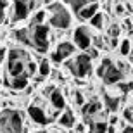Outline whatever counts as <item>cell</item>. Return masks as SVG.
Wrapping results in <instances>:
<instances>
[{
    "mask_svg": "<svg viewBox=\"0 0 133 133\" xmlns=\"http://www.w3.org/2000/svg\"><path fill=\"white\" fill-rule=\"evenodd\" d=\"M49 14V24L55 30H68L73 24V16L62 2H52L45 7Z\"/></svg>",
    "mask_w": 133,
    "mask_h": 133,
    "instance_id": "obj_2",
    "label": "cell"
},
{
    "mask_svg": "<svg viewBox=\"0 0 133 133\" xmlns=\"http://www.w3.org/2000/svg\"><path fill=\"white\" fill-rule=\"evenodd\" d=\"M119 54L123 55V57H126V55L131 54V40L130 38H123L121 42H119Z\"/></svg>",
    "mask_w": 133,
    "mask_h": 133,
    "instance_id": "obj_19",
    "label": "cell"
},
{
    "mask_svg": "<svg viewBox=\"0 0 133 133\" xmlns=\"http://www.w3.org/2000/svg\"><path fill=\"white\" fill-rule=\"evenodd\" d=\"M5 9H7V0H0V23L4 21V16H5Z\"/></svg>",
    "mask_w": 133,
    "mask_h": 133,
    "instance_id": "obj_24",
    "label": "cell"
},
{
    "mask_svg": "<svg viewBox=\"0 0 133 133\" xmlns=\"http://www.w3.org/2000/svg\"><path fill=\"white\" fill-rule=\"evenodd\" d=\"M0 133H26L23 114L16 109L0 111Z\"/></svg>",
    "mask_w": 133,
    "mask_h": 133,
    "instance_id": "obj_4",
    "label": "cell"
},
{
    "mask_svg": "<svg viewBox=\"0 0 133 133\" xmlns=\"http://www.w3.org/2000/svg\"><path fill=\"white\" fill-rule=\"evenodd\" d=\"M131 54H133V40H131Z\"/></svg>",
    "mask_w": 133,
    "mask_h": 133,
    "instance_id": "obj_29",
    "label": "cell"
},
{
    "mask_svg": "<svg viewBox=\"0 0 133 133\" xmlns=\"http://www.w3.org/2000/svg\"><path fill=\"white\" fill-rule=\"evenodd\" d=\"M47 17H49V14H47V10H45V9L33 10V14H31V19H30V24H28V26L45 24V21H47Z\"/></svg>",
    "mask_w": 133,
    "mask_h": 133,
    "instance_id": "obj_16",
    "label": "cell"
},
{
    "mask_svg": "<svg viewBox=\"0 0 133 133\" xmlns=\"http://www.w3.org/2000/svg\"><path fill=\"white\" fill-rule=\"evenodd\" d=\"M104 102H105V109L111 111V112H114V111L119 107L121 99H119V97H112L111 94H104Z\"/></svg>",
    "mask_w": 133,
    "mask_h": 133,
    "instance_id": "obj_18",
    "label": "cell"
},
{
    "mask_svg": "<svg viewBox=\"0 0 133 133\" xmlns=\"http://www.w3.org/2000/svg\"><path fill=\"white\" fill-rule=\"evenodd\" d=\"M36 71H38V64L31 59V55L24 49L12 47L10 50H7L4 78H14V76H23V74L28 78H33Z\"/></svg>",
    "mask_w": 133,
    "mask_h": 133,
    "instance_id": "obj_1",
    "label": "cell"
},
{
    "mask_svg": "<svg viewBox=\"0 0 133 133\" xmlns=\"http://www.w3.org/2000/svg\"><path fill=\"white\" fill-rule=\"evenodd\" d=\"M123 114H124V119H126L128 123H131V124H133V107H126Z\"/></svg>",
    "mask_w": 133,
    "mask_h": 133,
    "instance_id": "obj_22",
    "label": "cell"
},
{
    "mask_svg": "<svg viewBox=\"0 0 133 133\" xmlns=\"http://www.w3.org/2000/svg\"><path fill=\"white\" fill-rule=\"evenodd\" d=\"M36 73L40 74V78L45 79V78H49L50 73H52V62H50L49 59H42L40 61V64H38V71Z\"/></svg>",
    "mask_w": 133,
    "mask_h": 133,
    "instance_id": "obj_17",
    "label": "cell"
},
{
    "mask_svg": "<svg viewBox=\"0 0 133 133\" xmlns=\"http://www.w3.org/2000/svg\"><path fill=\"white\" fill-rule=\"evenodd\" d=\"M92 40H94V35L90 33V30L87 26H76L73 31V43L76 47V50H81V52H87V50L92 47Z\"/></svg>",
    "mask_w": 133,
    "mask_h": 133,
    "instance_id": "obj_8",
    "label": "cell"
},
{
    "mask_svg": "<svg viewBox=\"0 0 133 133\" xmlns=\"http://www.w3.org/2000/svg\"><path fill=\"white\" fill-rule=\"evenodd\" d=\"M28 31H30L31 49L38 54H45L50 45V26L47 24L28 26Z\"/></svg>",
    "mask_w": 133,
    "mask_h": 133,
    "instance_id": "obj_5",
    "label": "cell"
},
{
    "mask_svg": "<svg viewBox=\"0 0 133 133\" xmlns=\"http://www.w3.org/2000/svg\"><path fill=\"white\" fill-rule=\"evenodd\" d=\"M49 102L57 112H61V111L66 109V97L62 95V92L59 88H54V92L49 95Z\"/></svg>",
    "mask_w": 133,
    "mask_h": 133,
    "instance_id": "obj_13",
    "label": "cell"
},
{
    "mask_svg": "<svg viewBox=\"0 0 133 133\" xmlns=\"http://www.w3.org/2000/svg\"><path fill=\"white\" fill-rule=\"evenodd\" d=\"M14 38L17 40L21 45H24V47L31 49V40H30V31H28V28L16 30V31H14Z\"/></svg>",
    "mask_w": 133,
    "mask_h": 133,
    "instance_id": "obj_15",
    "label": "cell"
},
{
    "mask_svg": "<svg viewBox=\"0 0 133 133\" xmlns=\"http://www.w3.org/2000/svg\"><path fill=\"white\" fill-rule=\"evenodd\" d=\"M57 123H59V126H61V128L73 130V128H74V124H76V116H74L73 109H68V107H66L64 111H62V114L59 116Z\"/></svg>",
    "mask_w": 133,
    "mask_h": 133,
    "instance_id": "obj_12",
    "label": "cell"
},
{
    "mask_svg": "<svg viewBox=\"0 0 133 133\" xmlns=\"http://www.w3.org/2000/svg\"><path fill=\"white\" fill-rule=\"evenodd\" d=\"M68 133H74V131H73V130H68Z\"/></svg>",
    "mask_w": 133,
    "mask_h": 133,
    "instance_id": "obj_30",
    "label": "cell"
},
{
    "mask_svg": "<svg viewBox=\"0 0 133 133\" xmlns=\"http://www.w3.org/2000/svg\"><path fill=\"white\" fill-rule=\"evenodd\" d=\"M28 116L31 118V121L35 124H40V126H47V124H50L54 121V116H50L47 112V109H43L38 102L31 104L28 107Z\"/></svg>",
    "mask_w": 133,
    "mask_h": 133,
    "instance_id": "obj_10",
    "label": "cell"
},
{
    "mask_svg": "<svg viewBox=\"0 0 133 133\" xmlns=\"http://www.w3.org/2000/svg\"><path fill=\"white\" fill-rule=\"evenodd\" d=\"M5 55H7V50H5L4 45L0 43V66H2V62L5 61Z\"/></svg>",
    "mask_w": 133,
    "mask_h": 133,
    "instance_id": "obj_26",
    "label": "cell"
},
{
    "mask_svg": "<svg viewBox=\"0 0 133 133\" xmlns=\"http://www.w3.org/2000/svg\"><path fill=\"white\" fill-rule=\"evenodd\" d=\"M0 88H2V85H0Z\"/></svg>",
    "mask_w": 133,
    "mask_h": 133,
    "instance_id": "obj_32",
    "label": "cell"
},
{
    "mask_svg": "<svg viewBox=\"0 0 133 133\" xmlns=\"http://www.w3.org/2000/svg\"><path fill=\"white\" fill-rule=\"evenodd\" d=\"M97 76L102 78L105 85H116L124 78V71L114 64L109 57H104L100 64L97 66Z\"/></svg>",
    "mask_w": 133,
    "mask_h": 133,
    "instance_id": "obj_6",
    "label": "cell"
},
{
    "mask_svg": "<svg viewBox=\"0 0 133 133\" xmlns=\"http://www.w3.org/2000/svg\"><path fill=\"white\" fill-rule=\"evenodd\" d=\"M85 102H87V100H85L83 94H81V92H74V104H76V105H83Z\"/></svg>",
    "mask_w": 133,
    "mask_h": 133,
    "instance_id": "obj_21",
    "label": "cell"
},
{
    "mask_svg": "<svg viewBox=\"0 0 133 133\" xmlns=\"http://www.w3.org/2000/svg\"><path fill=\"white\" fill-rule=\"evenodd\" d=\"M123 133H133V124H128L123 128Z\"/></svg>",
    "mask_w": 133,
    "mask_h": 133,
    "instance_id": "obj_28",
    "label": "cell"
},
{
    "mask_svg": "<svg viewBox=\"0 0 133 133\" xmlns=\"http://www.w3.org/2000/svg\"><path fill=\"white\" fill-rule=\"evenodd\" d=\"M74 133H87V124L85 123H76L74 124V128H73Z\"/></svg>",
    "mask_w": 133,
    "mask_h": 133,
    "instance_id": "obj_23",
    "label": "cell"
},
{
    "mask_svg": "<svg viewBox=\"0 0 133 133\" xmlns=\"http://www.w3.org/2000/svg\"><path fill=\"white\" fill-rule=\"evenodd\" d=\"M76 54V47H74L73 42H68V40H62L57 43L55 50L50 54V62L52 64H64L69 57H73Z\"/></svg>",
    "mask_w": 133,
    "mask_h": 133,
    "instance_id": "obj_7",
    "label": "cell"
},
{
    "mask_svg": "<svg viewBox=\"0 0 133 133\" xmlns=\"http://www.w3.org/2000/svg\"><path fill=\"white\" fill-rule=\"evenodd\" d=\"M88 23H90L92 28H95V30H102V28H104V14L100 12V10H99V12H95V16L88 21Z\"/></svg>",
    "mask_w": 133,
    "mask_h": 133,
    "instance_id": "obj_20",
    "label": "cell"
},
{
    "mask_svg": "<svg viewBox=\"0 0 133 133\" xmlns=\"http://www.w3.org/2000/svg\"><path fill=\"white\" fill-rule=\"evenodd\" d=\"M90 2H99V0H90Z\"/></svg>",
    "mask_w": 133,
    "mask_h": 133,
    "instance_id": "obj_31",
    "label": "cell"
},
{
    "mask_svg": "<svg viewBox=\"0 0 133 133\" xmlns=\"http://www.w3.org/2000/svg\"><path fill=\"white\" fill-rule=\"evenodd\" d=\"M87 54L90 55V59L94 61V59H97V57H99V50L95 49V47H90V49L87 50Z\"/></svg>",
    "mask_w": 133,
    "mask_h": 133,
    "instance_id": "obj_25",
    "label": "cell"
},
{
    "mask_svg": "<svg viewBox=\"0 0 133 133\" xmlns=\"http://www.w3.org/2000/svg\"><path fill=\"white\" fill-rule=\"evenodd\" d=\"M68 71L73 74L74 78L83 79L88 78L92 74V69H94V61L90 59V55L87 52H81V54H74L73 57H69L64 62Z\"/></svg>",
    "mask_w": 133,
    "mask_h": 133,
    "instance_id": "obj_3",
    "label": "cell"
},
{
    "mask_svg": "<svg viewBox=\"0 0 133 133\" xmlns=\"http://www.w3.org/2000/svg\"><path fill=\"white\" fill-rule=\"evenodd\" d=\"M99 10H100L99 9V2H87V4L76 12V16H78L81 21H90L95 16V12H99Z\"/></svg>",
    "mask_w": 133,
    "mask_h": 133,
    "instance_id": "obj_11",
    "label": "cell"
},
{
    "mask_svg": "<svg viewBox=\"0 0 133 133\" xmlns=\"http://www.w3.org/2000/svg\"><path fill=\"white\" fill-rule=\"evenodd\" d=\"M38 5V0H14V16L12 19L14 23L17 21H24L30 12H33Z\"/></svg>",
    "mask_w": 133,
    "mask_h": 133,
    "instance_id": "obj_9",
    "label": "cell"
},
{
    "mask_svg": "<svg viewBox=\"0 0 133 133\" xmlns=\"http://www.w3.org/2000/svg\"><path fill=\"white\" fill-rule=\"evenodd\" d=\"M88 133H107V121L104 118H97L88 124Z\"/></svg>",
    "mask_w": 133,
    "mask_h": 133,
    "instance_id": "obj_14",
    "label": "cell"
},
{
    "mask_svg": "<svg viewBox=\"0 0 133 133\" xmlns=\"http://www.w3.org/2000/svg\"><path fill=\"white\" fill-rule=\"evenodd\" d=\"M114 10H116V14H118V16H123L124 14V7H123V5H116V7H114Z\"/></svg>",
    "mask_w": 133,
    "mask_h": 133,
    "instance_id": "obj_27",
    "label": "cell"
}]
</instances>
